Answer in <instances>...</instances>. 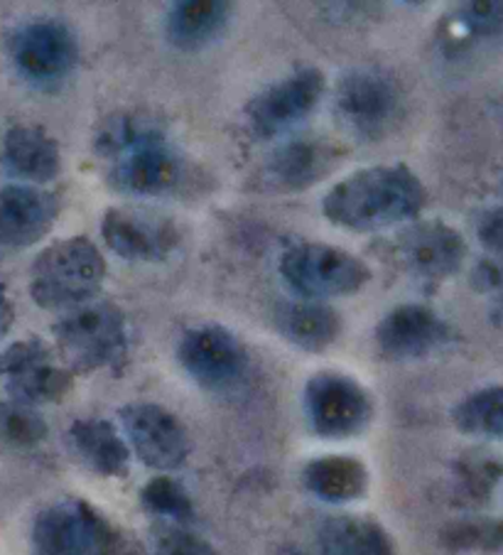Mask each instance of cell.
<instances>
[{
	"label": "cell",
	"instance_id": "cell-1",
	"mask_svg": "<svg viewBox=\"0 0 503 555\" xmlns=\"http://www.w3.org/2000/svg\"><path fill=\"white\" fill-rule=\"evenodd\" d=\"M425 202V184L408 165H376L334 184L322 199V215L334 227L369 234L413 221Z\"/></svg>",
	"mask_w": 503,
	"mask_h": 555
},
{
	"label": "cell",
	"instance_id": "cell-2",
	"mask_svg": "<svg viewBox=\"0 0 503 555\" xmlns=\"http://www.w3.org/2000/svg\"><path fill=\"white\" fill-rule=\"evenodd\" d=\"M94 147L114 160L111 184L120 192L160 197L188 182V160L167 143L160 128L133 116H114L101 126Z\"/></svg>",
	"mask_w": 503,
	"mask_h": 555
},
{
	"label": "cell",
	"instance_id": "cell-3",
	"mask_svg": "<svg viewBox=\"0 0 503 555\" xmlns=\"http://www.w3.org/2000/svg\"><path fill=\"white\" fill-rule=\"evenodd\" d=\"M106 281V258L87 236L50 244L30 268V298L44 310H72L96 300Z\"/></svg>",
	"mask_w": 503,
	"mask_h": 555
},
{
	"label": "cell",
	"instance_id": "cell-4",
	"mask_svg": "<svg viewBox=\"0 0 503 555\" xmlns=\"http://www.w3.org/2000/svg\"><path fill=\"white\" fill-rule=\"evenodd\" d=\"M54 337L72 374L116 369L128 359V320L116 302L89 300L54 322Z\"/></svg>",
	"mask_w": 503,
	"mask_h": 555
},
{
	"label": "cell",
	"instance_id": "cell-5",
	"mask_svg": "<svg viewBox=\"0 0 503 555\" xmlns=\"http://www.w3.org/2000/svg\"><path fill=\"white\" fill-rule=\"evenodd\" d=\"M339 124L359 141H384L405 118V94L398 79L378 67L344 74L334 91Z\"/></svg>",
	"mask_w": 503,
	"mask_h": 555
},
{
	"label": "cell",
	"instance_id": "cell-6",
	"mask_svg": "<svg viewBox=\"0 0 503 555\" xmlns=\"http://www.w3.org/2000/svg\"><path fill=\"white\" fill-rule=\"evenodd\" d=\"M281 275L302 300L349 298L371 281V268L344 248L302 242L281 258Z\"/></svg>",
	"mask_w": 503,
	"mask_h": 555
},
{
	"label": "cell",
	"instance_id": "cell-7",
	"mask_svg": "<svg viewBox=\"0 0 503 555\" xmlns=\"http://www.w3.org/2000/svg\"><path fill=\"white\" fill-rule=\"evenodd\" d=\"M116 529L81 499H64L37 514L33 524L35 555H111Z\"/></svg>",
	"mask_w": 503,
	"mask_h": 555
},
{
	"label": "cell",
	"instance_id": "cell-8",
	"mask_svg": "<svg viewBox=\"0 0 503 555\" xmlns=\"http://www.w3.org/2000/svg\"><path fill=\"white\" fill-rule=\"evenodd\" d=\"M305 415L324 440L357 438L374 418V401L357 378L337 372L314 374L305 386Z\"/></svg>",
	"mask_w": 503,
	"mask_h": 555
},
{
	"label": "cell",
	"instance_id": "cell-9",
	"mask_svg": "<svg viewBox=\"0 0 503 555\" xmlns=\"http://www.w3.org/2000/svg\"><path fill=\"white\" fill-rule=\"evenodd\" d=\"M324 74L317 67H300L273 81L246 104V126L260 141H270L312 114L324 96Z\"/></svg>",
	"mask_w": 503,
	"mask_h": 555
},
{
	"label": "cell",
	"instance_id": "cell-10",
	"mask_svg": "<svg viewBox=\"0 0 503 555\" xmlns=\"http://www.w3.org/2000/svg\"><path fill=\"white\" fill-rule=\"evenodd\" d=\"M8 50L15 69L37 87L60 85L79 62L77 35L67 23L54 17L17 27Z\"/></svg>",
	"mask_w": 503,
	"mask_h": 555
},
{
	"label": "cell",
	"instance_id": "cell-11",
	"mask_svg": "<svg viewBox=\"0 0 503 555\" xmlns=\"http://www.w3.org/2000/svg\"><path fill=\"white\" fill-rule=\"evenodd\" d=\"M390 258L396 266L421 283L437 285L460 271L467 258L462 234L444 221H417L390 242Z\"/></svg>",
	"mask_w": 503,
	"mask_h": 555
},
{
	"label": "cell",
	"instance_id": "cell-12",
	"mask_svg": "<svg viewBox=\"0 0 503 555\" xmlns=\"http://www.w3.org/2000/svg\"><path fill=\"white\" fill-rule=\"evenodd\" d=\"M128 448L145 467L172 472L188 462L192 452L190 433L182 421L157 403H130L118 411Z\"/></svg>",
	"mask_w": 503,
	"mask_h": 555
},
{
	"label": "cell",
	"instance_id": "cell-13",
	"mask_svg": "<svg viewBox=\"0 0 503 555\" xmlns=\"http://www.w3.org/2000/svg\"><path fill=\"white\" fill-rule=\"evenodd\" d=\"M177 362L202 388L227 391L244 378L248 354L234 332L209 322L184 332L177 347Z\"/></svg>",
	"mask_w": 503,
	"mask_h": 555
},
{
	"label": "cell",
	"instance_id": "cell-14",
	"mask_svg": "<svg viewBox=\"0 0 503 555\" xmlns=\"http://www.w3.org/2000/svg\"><path fill=\"white\" fill-rule=\"evenodd\" d=\"M0 376L8 382L13 401L25 405L57 403L74 386V374L54 364L52 351L37 337L17 339L0 351Z\"/></svg>",
	"mask_w": 503,
	"mask_h": 555
},
{
	"label": "cell",
	"instance_id": "cell-15",
	"mask_svg": "<svg viewBox=\"0 0 503 555\" xmlns=\"http://www.w3.org/2000/svg\"><path fill=\"white\" fill-rule=\"evenodd\" d=\"M101 236L111 251L130 263H160L180 246L175 221L141 209H108Z\"/></svg>",
	"mask_w": 503,
	"mask_h": 555
},
{
	"label": "cell",
	"instance_id": "cell-16",
	"mask_svg": "<svg viewBox=\"0 0 503 555\" xmlns=\"http://www.w3.org/2000/svg\"><path fill=\"white\" fill-rule=\"evenodd\" d=\"M454 332L425 305H398L376 327V347L388 362H415L452 341Z\"/></svg>",
	"mask_w": 503,
	"mask_h": 555
},
{
	"label": "cell",
	"instance_id": "cell-17",
	"mask_svg": "<svg viewBox=\"0 0 503 555\" xmlns=\"http://www.w3.org/2000/svg\"><path fill=\"white\" fill-rule=\"evenodd\" d=\"M344 155L341 145L324 138H293L268 155L260 180L273 192H305L330 178Z\"/></svg>",
	"mask_w": 503,
	"mask_h": 555
},
{
	"label": "cell",
	"instance_id": "cell-18",
	"mask_svg": "<svg viewBox=\"0 0 503 555\" xmlns=\"http://www.w3.org/2000/svg\"><path fill=\"white\" fill-rule=\"evenodd\" d=\"M60 215V199L33 184H8L0 190V242L33 246L50 234Z\"/></svg>",
	"mask_w": 503,
	"mask_h": 555
},
{
	"label": "cell",
	"instance_id": "cell-19",
	"mask_svg": "<svg viewBox=\"0 0 503 555\" xmlns=\"http://www.w3.org/2000/svg\"><path fill=\"white\" fill-rule=\"evenodd\" d=\"M0 160L13 178L30 182L33 188L57 180L62 170L60 145L40 126H13L3 138Z\"/></svg>",
	"mask_w": 503,
	"mask_h": 555
},
{
	"label": "cell",
	"instance_id": "cell-20",
	"mask_svg": "<svg viewBox=\"0 0 503 555\" xmlns=\"http://www.w3.org/2000/svg\"><path fill=\"white\" fill-rule=\"evenodd\" d=\"M273 320L278 332L305 351L330 349L341 335V314L327 302L285 300L275 308Z\"/></svg>",
	"mask_w": 503,
	"mask_h": 555
},
{
	"label": "cell",
	"instance_id": "cell-21",
	"mask_svg": "<svg viewBox=\"0 0 503 555\" xmlns=\"http://www.w3.org/2000/svg\"><path fill=\"white\" fill-rule=\"evenodd\" d=\"M234 5L227 0H184L167 13L165 35L175 50L197 52L209 48L227 30Z\"/></svg>",
	"mask_w": 503,
	"mask_h": 555
},
{
	"label": "cell",
	"instance_id": "cell-22",
	"mask_svg": "<svg viewBox=\"0 0 503 555\" xmlns=\"http://www.w3.org/2000/svg\"><path fill=\"white\" fill-rule=\"evenodd\" d=\"M67 442L74 455L101 477H124L130 448L114 423L104 418H79L69 425Z\"/></svg>",
	"mask_w": 503,
	"mask_h": 555
},
{
	"label": "cell",
	"instance_id": "cell-23",
	"mask_svg": "<svg viewBox=\"0 0 503 555\" xmlns=\"http://www.w3.org/2000/svg\"><path fill=\"white\" fill-rule=\"evenodd\" d=\"M302 485L312 496L327 504L357 502L369 489V469L347 455L317 457L302 469Z\"/></svg>",
	"mask_w": 503,
	"mask_h": 555
},
{
	"label": "cell",
	"instance_id": "cell-24",
	"mask_svg": "<svg viewBox=\"0 0 503 555\" xmlns=\"http://www.w3.org/2000/svg\"><path fill=\"white\" fill-rule=\"evenodd\" d=\"M322 555H394V541L369 516H330L317 533Z\"/></svg>",
	"mask_w": 503,
	"mask_h": 555
},
{
	"label": "cell",
	"instance_id": "cell-25",
	"mask_svg": "<svg viewBox=\"0 0 503 555\" xmlns=\"http://www.w3.org/2000/svg\"><path fill=\"white\" fill-rule=\"evenodd\" d=\"M454 425L467 435L499 438L503 435V386L481 388L456 405Z\"/></svg>",
	"mask_w": 503,
	"mask_h": 555
},
{
	"label": "cell",
	"instance_id": "cell-26",
	"mask_svg": "<svg viewBox=\"0 0 503 555\" xmlns=\"http://www.w3.org/2000/svg\"><path fill=\"white\" fill-rule=\"evenodd\" d=\"M141 504L147 514L163 516L167 521L184 524L194 516V504L190 494L184 492L180 482H175L172 477H153L151 482L143 487Z\"/></svg>",
	"mask_w": 503,
	"mask_h": 555
},
{
	"label": "cell",
	"instance_id": "cell-27",
	"mask_svg": "<svg viewBox=\"0 0 503 555\" xmlns=\"http://www.w3.org/2000/svg\"><path fill=\"white\" fill-rule=\"evenodd\" d=\"M503 30V3L462 5L444 27L447 44H462L474 37H489Z\"/></svg>",
	"mask_w": 503,
	"mask_h": 555
},
{
	"label": "cell",
	"instance_id": "cell-28",
	"mask_svg": "<svg viewBox=\"0 0 503 555\" xmlns=\"http://www.w3.org/2000/svg\"><path fill=\"white\" fill-rule=\"evenodd\" d=\"M0 438L15 448H35L48 438V423L35 405L8 401L0 405Z\"/></svg>",
	"mask_w": 503,
	"mask_h": 555
},
{
	"label": "cell",
	"instance_id": "cell-29",
	"mask_svg": "<svg viewBox=\"0 0 503 555\" xmlns=\"http://www.w3.org/2000/svg\"><path fill=\"white\" fill-rule=\"evenodd\" d=\"M442 541L452 551H499L503 548V524H454L444 529Z\"/></svg>",
	"mask_w": 503,
	"mask_h": 555
},
{
	"label": "cell",
	"instance_id": "cell-30",
	"mask_svg": "<svg viewBox=\"0 0 503 555\" xmlns=\"http://www.w3.org/2000/svg\"><path fill=\"white\" fill-rule=\"evenodd\" d=\"M472 288L491 298L493 325L503 327V261L501 258H483L472 271Z\"/></svg>",
	"mask_w": 503,
	"mask_h": 555
},
{
	"label": "cell",
	"instance_id": "cell-31",
	"mask_svg": "<svg viewBox=\"0 0 503 555\" xmlns=\"http://www.w3.org/2000/svg\"><path fill=\"white\" fill-rule=\"evenodd\" d=\"M155 555H219L217 548L197 533L180 526H163L155 533Z\"/></svg>",
	"mask_w": 503,
	"mask_h": 555
},
{
	"label": "cell",
	"instance_id": "cell-32",
	"mask_svg": "<svg viewBox=\"0 0 503 555\" xmlns=\"http://www.w3.org/2000/svg\"><path fill=\"white\" fill-rule=\"evenodd\" d=\"M477 236H479V242L489 248V251L503 254V207L489 209L487 215L479 219Z\"/></svg>",
	"mask_w": 503,
	"mask_h": 555
},
{
	"label": "cell",
	"instance_id": "cell-33",
	"mask_svg": "<svg viewBox=\"0 0 503 555\" xmlns=\"http://www.w3.org/2000/svg\"><path fill=\"white\" fill-rule=\"evenodd\" d=\"M15 322V310H13V302L8 300L5 291L0 288V339H3L8 332H11Z\"/></svg>",
	"mask_w": 503,
	"mask_h": 555
},
{
	"label": "cell",
	"instance_id": "cell-34",
	"mask_svg": "<svg viewBox=\"0 0 503 555\" xmlns=\"http://www.w3.org/2000/svg\"><path fill=\"white\" fill-rule=\"evenodd\" d=\"M283 555H302V553L300 551H285Z\"/></svg>",
	"mask_w": 503,
	"mask_h": 555
}]
</instances>
